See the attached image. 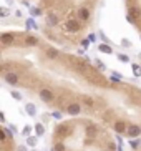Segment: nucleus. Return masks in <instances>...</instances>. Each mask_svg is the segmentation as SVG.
<instances>
[{
    "label": "nucleus",
    "instance_id": "16",
    "mask_svg": "<svg viewBox=\"0 0 141 151\" xmlns=\"http://www.w3.org/2000/svg\"><path fill=\"white\" fill-rule=\"evenodd\" d=\"M37 138H38V136H27V145L32 146V148H35L37 146V141H38Z\"/></svg>",
    "mask_w": 141,
    "mask_h": 151
},
{
    "label": "nucleus",
    "instance_id": "2",
    "mask_svg": "<svg viewBox=\"0 0 141 151\" xmlns=\"http://www.w3.org/2000/svg\"><path fill=\"white\" fill-rule=\"evenodd\" d=\"M38 96H40V100H43L45 103H52L53 100H55L53 91H52V90H48V88H42L38 91Z\"/></svg>",
    "mask_w": 141,
    "mask_h": 151
},
{
    "label": "nucleus",
    "instance_id": "11",
    "mask_svg": "<svg viewBox=\"0 0 141 151\" xmlns=\"http://www.w3.org/2000/svg\"><path fill=\"white\" fill-rule=\"evenodd\" d=\"M33 129H35V134H37V136H43V134H45V126H43V124H42V123H37L35 124V126H33Z\"/></svg>",
    "mask_w": 141,
    "mask_h": 151
},
{
    "label": "nucleus",
    "instance_id": "37",
    "mask_svg": "<svg viewBox=\"0 0 141 151\" xmlns=\"http://www.w3.org/2000/svg\"><path fill=\"white\" fill-rule=\"evenodd\" d=\"M7 4H9V5H12V4H13V0H7Z\"/></svg>",
    "mask_w": 141,
    "mask_h": 151
},
{
    "label": "nucleus",
    "instance_id": "1",
    "mask_svg": "<svg viewBox=\"0 0 141 151\" xmlns=\"http://www.w3.org/2000/svg\"><path fill=\"white\" fill-rule=\"evenodd\" d=\"M63 28H65V32L75 33V32L80 30V23H78V20H75V18H68V20L63 23Z\"/></svg>",
    "mask_w": 141,
    "mask_h": 151
},
{
    "label": "nucleus",
    "instance_id": "39",
    "mask_svg": "<svg viewBox=\"0 0 141 151\" xmlns=\"http://www.w3.org/2000/svg\"><path fill=\"white\" fill-rule=\"evenodd\" d=\"M33 151H37V150H33Z\"/></svg>",
    "mask_w": 141,
    "mask_h": 151
},
{
    "label": "nucleus",
    "instance_id": "35",
    "mask_svg": "<svg viewBox=\"0 0 141 151\" xmlns=\"http://www.w3.org/2000/svg\"><path fill=\"white\" fill-rule=\"evenodd\" d=\"M17 151H28V150H27V146H18Z\"/></svg>",
    "mask_w": 141,
    "mask_h": 151
},
{
    "label": "nucleus",
    "instance_id": "29",
    "mask_svg": "<svg viewBox=\"0 0 141 151\" xmlns=\"http://www.w3.org/2000/svg\"><path fill=\"white\" fill-rule=\"evenodd\" d=\"M86 133H88V136H93V134L96 133V129L91 128V126H88V129H86Z\"/></svg>",
    "mask_w": 141,
    "mask_h": 151
},
{
    "label": "nucleus",
    "instance_id": "33",
    "mask_svg": "<svg viewBox=\"0 0 141 151\" xmlns=\"http://www.w3.org/2000/svg\"><path fill=\"white\" fill-rule=\"evenodd\" d=\"M95 63H96L98 67H100V70H105V68H106V67H105V65H103V63H101V62H100V60H96V62H95Z\"/></svg>",
    "mask_w": 141,
    "mask_h": 151
},
{
    "label": "nucleus",
    "instance_id": "17",
    "mask_svg": "<svg viewBox=\"0 0 141 151\" xmlns=\"http://www.w3.org/2000/svg\"><path fill=\"white\" fill-rule=\"evenodd\" d=\"M25 27L28 28V30H37V28H38V27H37V23L33 22L32 18H28V20H27V22H25Z\"/></svg>",
    "mask_w": 141,
    "mask_h": 151
},
{
    "label": "nucleus",
    "instance_id": "19",
    "mask_svg": "<svg viewBox=\"0 0 141 151\" xmlns=\"http://www.w3.org/2000/svg\"><path fill=\"white\" fill-rule=\"evenodd\" d=\"M47 57H48V58H57L58 57V50L48 48V50H47Z\"/></svg>",
    "mask_w": 141,
    "mask_h": 151
},
{
    "label": "nucleus",
    "instance_id": "32",
    "mask_svg": "<svg viewBox=\"0 0 141 151\" xmlns=\"http://www.w3.org/2000/svg\"><path fill=\"white\" fill-rule=\"evenodd\" d=\"M88 40H90V42H96V35H95V33H90V35H88Z\"/></svg>",
    "mask_w": 141,
    "mask_h": 151
},
{
    "label": "nucleus",
    "instance_id": "27",
    "mask_svg": "<svg viewBox=\"0 0 141 151\" xmlns=\"http://www.w3.org/2000/svg\"><path fill=\"white\" fill-rule=\"evenodd\" d=\"M7 15H9V9L2 7V9H0V17H7Z\"/></svg>",
    "mask_w": 141,
    "mask_h": 151
},
{
    "label": "nucleus",
    "instance_id": "10",
    "mask_svg": "<svg viewBox=\"0 0 141 151\" xmlns=\"http://www.w3.org/2000/svg\"><path fill=\"white\" fill-rule=\"evenodd\" d=\"M78 15H80L81 20H88V18H90V10L86 9V7H81V9L78 10Z\"/></svg>",
    "mask_w": 141,
    "mask_h": 151
},
{
    "label": "nucleus",
    "instance_id": "21",
    "mask_svg": "<svg viewBox=\"0 0 141 151\" xmlns=\"http://www.w3.org/2000/svg\"><path fill=\"white\" fill-rule=\"evenodd\" d=\"M53 151H66V148H65L63 143H57V145L53 146Z\"/></svg>",
    "mask_w": 141,
    "mask_h": 151
},
{
    "label": "nucleus",
    "instance_id": "18",
    "mask_svg": "<svg viewBox=\"0 0 141 151\" xmlns=\"http://www.w3.org/2000/svg\"><path fill=\"white\" fill-rule=\"evenodd\" d=\"M133 75H135V76H136V78H140V76H141V67H140V65H136V63H133Z\"/></svg>",
    "mask_w": 141,
    "mask_h": 151
},
{
    "label": "nucleus",
    "instance_id": "7",
    "mask_svg": "<svg viewBox=\"0 0 141 151\" xmlns=\"http://www.w3.org/2000/svg\"><path fill=\"white\" fill-rule=\"evenodd\" d=\"M126 129H128V126H126V123H124V121H116V123H115V131L118 134L126 133Z\"/></svg>",
    "mask_w": 141,
    "mask_h": 151
},
{
    "label": "nucleus",
    "instance_id": "31",
    "mask_svg": "<svg viewBox=\"0 0 141 151\" xmlns=\"http://www.w3.org/2000/svg\"><path fill=\"white\" fill-rule=\"evenodd\" d=\"M121 45H123V47H131V43H129L128 38H123V40H121Z\"/></svg>",
    "mask_w": 141,
    "mask_h": 151
},
{
    "label": "nucleus",
    "instance_id": "38",
    "mask_svg": "<svg viewBox=\"0 0 141 151\" xmlns=\"http://www.w3.org/2000/svg\"><path fill=\"white\" fill-rule=\"evenodd\" d=\"M140 57H141V53H140Z\"/></svg>",
    "mask_w": 141,
    "mask_h": 151
},
{
    "label": "nucleus",
    "instance_id": "9",
    "mask_svg": "<svg viewBox=\"0 0 141 151\" xmlns=\"http://www.w3.org/2000/svg\"><path fill=\"white\" fill-rule=\"evenodd\" d=\"M25 111H27V115L28 116H35L37 115V108L33 103H27L25 105Z\"/></svg>",
    "mask_w": 141,
    "mask_h": 151
},
{
    "label": "nucleus",
    "instance_id": "30",
    "mask_svg": "<svg viewBox=\"0 0 141 151\" xmlns=\"http://www.w3.org/2000/svg\"><path fill=\"white\" fill-rule=\"evenodd\" d=\"M52 116L53 118H57V120H60V118H62V113H60V111H53Z\"/></svg>",
    "mask_w": 141,
    "mask_h": 151
},
{
    "label": "nucleus",
    "instance_id": "28",
    "mask_svg": "<svg viewBox=\"0 0 141 151\" xmlns=\"http://www.w3.org/2000/svg\"><path fill=\"white\" fill-rule=\"evenodd\" d=\"M32 15H33V17H38V15H42V10L40 9H32Z\"/></svg>",
    "mask_w": 141,
    "mask_h": 151
},
{
    "label": "nucleus",
    "instance_id": "22",
    "mask_svg": "<svg viewBox=\"0 0 141 151\" xmlns=\"http://www.w3.org/2000/svg\"><path fill=\"white\" fill-rule=\"evenodd\" d=\"M129 146H131L133 150H138V146H140V139H133V138H131V141H129Z\"/></svg>",
    "mask_w": 141,
    "mask_h": 151
},
{
    "label": "nucleus",
    "instance_id": "3",
    "mask_svg": "<svg viewBox=\"0 0 141 151\" xmlns=\"http://www.w3.org/2000/svg\"><path fill=\"white\" fill-rule=\"evenodd\" d=\"M141 134V128L138 124H128V129H126V136L129 138H138Z\"/></svg>",
    "mask_w": 141,
    "mask_h": 151
},
{
    "label": "nucleus",
    "instance_id": "8",
    "mask_svg": "<svg viewBox=\"0 0 141 151\" xmlns=\"http://www.w3.org/2000/svg\"><path fill=\"white\" fill-rule=\"evenodd\" d=\"M55 133H57L58 136H66V134L70 133V126H68V124H60Z\"/></svg>",
    "mask_w": 141,
    "mask_h": 151
},
{
    "label": "nucleus",
    "instance_id": "24",
    "mask_svg": "<svg viewBox=\"0 0 141 151\" xmlns=\"http://www.w3.org/2000/svg\"><path fill=\"white\" fill-rule=\"evenodd\" d=\"M118 60H119V62H123V63H128V62H129V58L126 57L124 53H119V55H118Z\"/></svg>",
    "mask_w": 141,
    "mask_h": 151
},
{
    "label": "nucleus",
    "instance_id": "4",
    "mask_svg": "<svg viewBox=\"0 0 141 151\" xmlns=\"http://www.w3.org/2000/svg\"><path fill=\"white\" fill-rule=\"evenodd\" d=\"M66 113L71 115V116L80 115V113H81V105H80V103H70V105L66 106Z\"/></svg>",
    "mask_w": 141,
    "mask_h": 151
},
{
    "label": "nucleus",
    "instance_id": "23",
    "mask_svg": "<svg viewBox=\"0 0 141 151\" xmlns=\"http://www.w3.org/2000/svg\"><path fill=\"white\" fill-rule=\"evenodd\" d=\"M12 98H15V100H17V101H20V100H22V93H20V91H13L12 90Z\"/></svg>",
    "mask_w": 141,
    "mask_h": 151
},
{
    "label": "nucleus",
    "instance_id": "20",
    "mask_svg": "<svg viewBox=\"0 0 141 151\" xmlns=\"http://www.w3.org/2000/svg\"><path fill=\"white\" fill-rule=\"evenodd\" d=\"M30 133H32V126H28V124H27V126H25V128H23L22 129V136H30Z\"/></svg>",
    "mask_w": 141,
    "mask_h": 151
},
{
    "label": "nucleus",
    "instance_id": "15",
    "mask_svg": "<svg viewBox=\"0 0 141 151\" xmlns=\"http://www.w3.org/2000/svg\"><path fill=\"white\" fill-rule=\"evenodd\" d=\"M37 43H38V40H37L35 37H27V38H25V45H27V47H35Z\"/></svg>",
    "mask_w": 141,
    "mask_h": 151
},
{
    "label": "nucleus",
    "instance_id": "26",
    "mask_svg": "<svg viewBox=\"0 0 141 151\" xmlns=\"http://www.w3.org/2000/svg\"><path fill=\"white\" fill-rule=\"evenodd\" d=\"M119 80H121V75H111V81H115V83H119Z\"/></svg>",
    "mask_w": 141,
    "mask_h": 151
},
{
    "label": "nucleus",
    "instance_id": "5",
    "mask_svg": "<svg viewBox=\"0 0 141 151\" xmlns=\"http://www.w3.org/2000/svg\"><path fill=\"white\" fill-rule=\"evenodd\" d=\"M4 80L7 81L9 85H17L18 83V76L13 73V71H10V73H5L4 75Z\"/></svg>",
    "mask_w": 141,
    "mask_h": 151
},
{
    "label": "nucleus",
    "instance_id": "12",
    "mask_svg": "<svg viewBox=\"0 0 141 151\" xmlns=\"http://www.w3.org/2000/svg\"><path fill=\"white\" fill-rule=\"evenodd\" d=\"M98 50H100L101 53H108V55L113 53V48H111V47H110L108 43H101L100 47H98Z\"/></svg>",
    "mask_w": 141,
    "mask_h": 151
},
{
    "label": "nucleus",
    "instance_id": "25",
    "mask_svg": "<svg viewBox=\"0 0 141 151\" xmlns=\"http://www.w3.org/2000/svg\"><path fill=\"white\" fill-rule=\"evenodd\" d=\"M7 136H9V134L5 133V129H0V141H2V143H5V139H7Z\"/></svg>",
    "mask_w": 141,
    "mask_h": 151
},
{
    "label": "nucleus",
    "instance_id": "6",
    "mask_svg": "<svg viewBox=\"0 0 141 151\" xmlns=\"http://www.w3.org/2000/svg\"><path fill=\"white\" fill-rule=\"evenodd\" d=\"M13 38H15V37H13L12 33H2L0 42H2V45H4V47H7V45H12L13 43Z\"/></svg>",
    "mask_w": 141,
    "mask_h": 151
},
{
    "label": "nucleus",
    "instance_id": "36",
    "mask_svg": "<svg viewBox=\"0 0 141 151\" xmlns=\"http://www.w3.org/2000/svg\"><path fill=\"white\" fill-rule=\"evenodd\" d=\"M10 129H12L13 133H17V128H15V124H10Z\"/></svg>",
    "mask_w": 141,
    "mask_h": 151
},
{
    "label": "nucleus",
    "instance_id": "34",
    "mask_svg": "<svg viewBox=\"0 0 141 151\" xmlns=\"http://www.w3.org/2000/svg\"><path fill=\"white\" fill-rule=\"evenodd\" d=\"M81 45H83V48H86V47L90 45V40H88V38H86V40H83V42H81Z\"/></svg>",
    "mask_w": 141,
    "mask_h": 151
},
{
    "label": "nucleus",
    "instance_id": "13",
    "mask_svg": "<svg viewBox=\"0 0 141 151\" xmlns=\"http://www.w3.org/2000/svg\"><path fill=\"white\" fill-rule=\"evenodd\" d=\"M47 23H48L50 27L57 25V23H58V17H57V15H53V14H50L48 17H47Z\"/></svg>",
    "mask_w": 141,
    "mask_h": 151
},
{
    "label": "nucleus",
    "instance_id": "14",
    "mask_svg": "<svg viewBox=\"0 0 141 151\" xmlns=\"http://www.w3.org/2000/svg\"><path fill=\"white\" fill-rule=\"evenodd\" d=\"M129 17L135 18V20H136V18H140V17H141V10H140V9H136V7L129 9Z\"/></svg>",
    "mask_w": 141,
    "mask_h": 151
}]
</instances>
